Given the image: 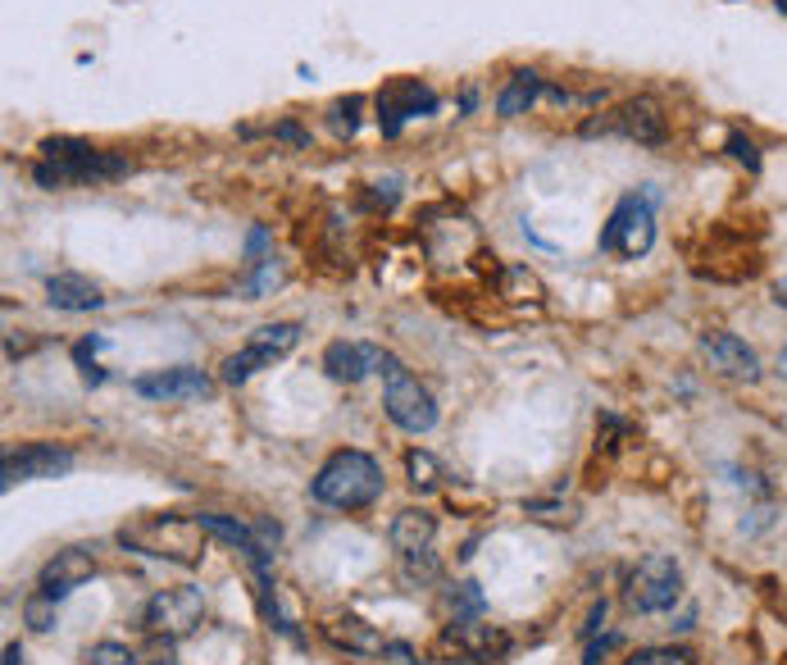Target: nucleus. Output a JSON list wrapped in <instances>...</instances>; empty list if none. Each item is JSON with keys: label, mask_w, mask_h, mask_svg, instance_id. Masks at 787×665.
<instances>
[{"label": "nucleus", "mask_w": 787, "mask_h": 665, "mask_svg": "<svg viewBox=\"0 0 787 665\" xmlns=\"http://www.w3.org/2000/svg\"><path fill=\"white\" fill-rule=\"evenodd\" d=\"M206 519L201 515H137L128 525H119L114 543L123 552H137V556H151V560H169V565H182V569H196L206 560Z\"/></svg>", "instance_id": "obj_1"}, {"label": "nucleus", "mask_w": 787, "mask_h": 665, "mask_svg": "<svg viewBox=\"0 0 787 665\" xmlns=\"http://www.w3.org/2000/svg\"><path fill=\"white\" fill-rule=\"evenodd\" d=\"M41 160L32 165V178L46 192H56V187H87V182H114L123 178L132 165L128 156H114V151H101L91 147L82 137H46L41 141Z\"/></svg>", "instance_id": "obj_2"}, {"label": "nucleus", "mask_w": 787, "mask_h": 665, "mask_svg": "<svg viewBox=\"0 0 787 665\" xmlns=\"http://www.w3.org/2000/svg\"><path fill=\"white\" fill-rule=\"evenodd\" d=\"M310 493H315V502H323L332 510H365L382 497V465L369 451L341 447L319 465Z\"/></svg>", "instance_id": "obj_3"}, {"label": "nucleus", "mask_w": 787, "mask_h": 665, "mask_svg": "<svg viewBox=\"0 0 787 665\" xmlns=\"http://www.w3.org/2000/svg\"><path fill=\"white\" fill-rule=\"evenodd\" d=\"M378 374H382V384H387V393H382L387 419L397 424L401 434H415V438H419V434H432V429H437V401H432V393H428L391 351H382Z\"/></svg>", "instance_id": "obj_4"}, {"label": "nucleus", "mask_w": 787, "mask_h": 665, "mask_svg": "<svg viewBox=\"0 0 787 665\" xmlns=\"http://www.w3.org/2000/svg\"><path fill=\"white\" fill-rule=\"evenodd\" d=\"M678 597H683V569L665 552L642 556V560L632 565L628 584H624V602L637 615H665V611L678 606Z\"/></svg>", "instance_id": "obj_5"}, {"label": "nucleus", "mask_w": 787, "mask_h": 665, "mask_svg": "<svg viewBox=\"0 0 787 665\" xmlns=\"http://www.w3.org/2000/svg\"><path fill=\"white\" fill-rule=\"evenodd\" d=\"M597 247H601V251H615V256H624V260L647 256V251L656 247V197H651V192H642V197L628 192V197L610 210Z\"/></svg>", "instance_id": "obj_6"}, {"label": "nucleus", "mask_w": 787, "mask_h": 665, "mask_svg": "<svg viewBox=\"0 0 787 665\" xmlns=\"http://www.w3.org/2000/svg\"><path fill=\"white\" fill-rule=\"evenodd\" d=\"M201 621H206V593L191 588V584L156 593L141 611V625L160 638H187V634L201 629Z\"/></svg>", "instance_id": "obj_7"}, {"label": "nucleus", "mask_w": 787, "mask_h": 665, "mask_svg": "<svg viewBox=\"0 0 787 665\" xmlns=\"http://www.w3.org/2000/svg\"><path fill=\"white\" fill-rule=\"evenodd\" d=\"M582 132H587V137H592V132H619V137L637 141V147H665L669 119H665V110H660L656 97H632V101H624L619 110H610L606 119H592Z\"/></svg>", "instance_id": "obj_8"}, {"label": "nucleus", "mask_w": 787, "mask_h": 665, "mask_svg": "<svg viewBox=\"0 0 787 665\" xmlns=\"http://www.w3.org/2000/svg\"><path fill=\"white\" fill-rule=\"evenodd\" d=\"M73 451L56 447V443H28L19 451L6 456V469H0V488H14V484H32V479H60V474L73 469Z\"/></svg>", "instance_id": "obj_9"}, {"label": "nucleus", "mask_w": 787, "mask_h": 665, "mask_svg": "<svg viewBox=\"0 0 787 665\" xmlns=\"http://www.w3.org/2000/svg\"><path fill=\"white\" fill-rule=\"evenodd\" d=\"M210 374L196 369V365H173V369H156V374H141L132 378V393L146 401H196V397H210Z\"/></svg>", "instance_id": "obj_10"}, {"label": "nucleus", "mask_w": 787, "mask_h": 665, "mask_svg": "<svg viewBox=\"0 0 787 665\" xmlns=\"http://www.w3.org/2000/svg\"><path fill=\"white\" fill-rule=\"evenodd\" d=\"M693 269L701 278H719V282H737V278H751L760 269V256L747 251V242H737V237H728L724 228L710 232V247L693 260Z\"/></svg>", "instance_id": "obj_11"}, {"label": "nucleus", "mask_w": 787, "mask_h": 665, "mask_svg": "<svg viewBox=\"0 0 787 665\" xmlns=\"http://www.w3.org/2000/svg\"><path fill=\"white\" fill-rule=\"evenodd\" d=\"M432 110H437V97L428 87H419V78H397L378 91V123H382L387 137H397L406 119L432 115Z\"/></svg>", "instance_id": "obj_12"}, {"label": "nucleus", "mask_w": 787, "mask_h": 665, "mask_svg": "<svg viewBox=\"0 0 787 665\" xmlns=\"http://www.w3.org/2000/svg\"><path fill=\"white\" fill-rule=\"evenodd\" d=\"M87 579H96V556L87 547H64L41 565L37 575V593H46L51 602H64L69 593H78Z\"/></svg>", "instance_id": "obj_13"}, {"label": "nucleus", "mask_w": 787, "mask_h": 665, "mask_svg": "<svg viewBox=\"0 0 787 665\" xmlns=\"http://www.w3.org/2000/svg\"><path fill=\"white\" fill-rule=\"evenodd\" d=\"M510 647V638L497 629V625H482V621H451L441 629V652L447 656H460V661H491Z\"/></svg>", "instance_id": "obj_14"}, {"label": "nucleus", "mask_w": 787, "mask_h": 665, "mask_svg": "<svg viewBox=\"0 0 787 665\" xmlns=\"http://www.w3.org/2000/svg\"><path fill=\"white\" fill-rule=\"evenodd\" d=\"M319 634L337 647V652H351V656H382L391 638L378 634V625H369L365 615H351V611H332L319 621Z\"/></svg>", "instance_id": "obj_15"}, {"label": "nucleus", "mask_w": 787, "mask_h": 665, "mask_svg": "<svg viewBox=\"0 0 787 665\" xmlns=\"http://www.w3.org/2000/svg\"><path fill=\"white\" fill-rule=\"evenodd\" d=\"M701 351L710 356V365L724 378H737V384H756V378H760V356L728 328H710L701 338Z\"/></svg>", "instance_id": "obj_16"}, {"label": "nucleus", "mask_w": 787, "mask_h": 665, "mask_svg": "<svg viewBox=\"0 0 787 665\" xmlns=\"http://www.w3.org/2000/svg\"><path fill=\"white\" fill-rule=\"evenodd\" d=\"M46 301H51L56 310H69V315H87V310H101L106 306V288L87 274H51L46 278Z\"/></svg>", "instance_id": "obj_17"}, {"label": "nucleus", "mask_w": 787, "mask_h": 665, "mask_svg": "<svg viewBox=\"0 0 787 665\" xmlns=\"http://www.w3.org/2000/svg\"><path fill=\"white\" fill-rule=\"evenodd\" d=\"M378 365H382V351L365 347V343L337 338V343L323 347V374L332 378V384H360V378H369Z\"/></svg>", "instance_id": "obj_18"}, {"label": "nucleus", "mask_w": 787, "mask_h": 665, "mask_svg": "<svg viewBox=\"0 0 787 665\" xmlns=\"http://www.w3.org/2000/svg\"><path fill=\"white\" fill-rule=\"evenodd\" d=\"M387 538H391V547H397L401 556H410V552H428L432 538H437V515L424 510V506H406L397 519H391Z\"/></svg>", "instance_id": "obj_19"}, {"label": "nucleus", "mask_w": 787, "mask_h": 665, "mask_svg": "<svg viewBox=\"0 0 787 665\" xmlns=\"http://www.w3.org/2000/svg\"><path fill=\"white\" fill-rule=\"evenodd\" d=\"M542 91H547L542 73H537V69H515L510 82L501 87V97H497V115H501V119H519V115H528V110L537 106V97H542Z\"/></svg>", "instance_id": "obj_20"}, {"label": "nucleus", "mask_w": 787, "mask_h": 665, "mask_svg": "<svg viewBox=\"0 0 787 665\" xmlns=\"http://www.w3.org/2000/svg\"><path fill=\"white\" fill-rule=\"evenodd\" d=\"M497 292H501L510 306H542L547 282L537 278L528 265H501V269H497Z\"/></svg>", "instance_id": "obj_21"}, {"label": "nucleus", "mask_w": 787, "mask_h": 665, "mask_svg": "<svg viewBox=\"0 0 787 665\" xmlns=\"http://www.w3.org/2000/svg\"><path fill=\"white\" fill-rule=\"evenodd\" d=\"M273 360H278V356H273L269 347H260V343H246L241 351H232V356L219 365V378L237 388V384H246V378H256L260 369H269Z\"/></svg>", "instance_id": "obj_22"}, {"label": "nucleus", "mask_w": 787, "mask_h": 665, "mask_svg": "<svg viewBox=\"0 0 787 665\" xmlns=\"http://www.w3.org/2000/svg\"><path fill=\"white\" fill-rule=\"evenodd\" d=\"M406 474H410V488L415 493H432V488H441V479H447V469L437 465V456L419 451V447L406 456Z\"/></svg>", "instance_id": "obj_23"}, {"label": "nucleus", "mask_w": 787, "mask_h": 665, "mask_svg": "<svg viewBox=\"0 0 787 665\" xmlns=\"http://www.w3.org/2000/svg\"><path fill=\"white\" fill-rule=\"evenodd\" d=\"M251 343L269 347V351L282 360L291 347L301 343V324H287V319H282V324H265V328H256V332H251Z\"/></svg>", "instance_id": "obj_24"}, {"label": "nucleus", "mask_w": 787, "mask_h": 665, "mask_svg": "<svg viewBox=\"0 0 787 665\" xmlns=\"http://www.w3.org/2000/svg\"><path fill=\"white\" fill-rule=\"evenodd\" d=\"M619 665H697V656L687 647H642V652L624 656Z\"/></svg>", "instance_id": "obj_25"}, {"label": "nucleus", "mask_w": 787, "mask_h": 665, "mask_svg": "<svg viewBox=\"0 0 787 665\" xmlns=\"http://www.w3.org/2000/svg\"><path fill=\"white\" fill-rule=\"evenodd\" d=\"M401 565H406V579H410V584H437V579H441V560L432 556V547L401 556Z\"/></svg>", "instance_id": "obj_26"}, {"label": "nucleus", "mask_w": 787, "mask_h": 665, "mask_svg": "<svg viewBox=\"0 0 787 665\" xmlns=\"http://www.w3.org/2000/svg\"><path fill=\"white\" fill-rule=\"evenodd\" d=\"M23 621H28L32 634H51V629H56V602L46 597V593L28 597V602H23Z\"/></svg>", "instance_id": "obj_27"}, {"label": "nucleus", "mask_w": 787, "mask_h": 665, "mask_svg": "<svg viewBox=\"0 0 787 665\" xmlns=\"http://www.w3.org/2000/svg\"><path fill=\"white\" fill-rule=\"evenodd\" d=\"M360 110H365V101L360 97H347V101H332V128L341 132V137H356V128H360Z\"/></svg>", "instance_id": "obj_28"}, {"label": "nucleus", "mask_w": 787, "mask_h": 665, "mask_svg": "<svg viewBox=\"0 0 787 665\" xmlns=\"http://www.w3.org/2000/svg\"><path fill=\"white\" fill-rule=\"evenodd\" d=\"M82 665H137V656L123 643H96V647H87Z\"/></svg>", "instance_id": "obj_29"}, {"label": "nucleus", "mask_w": 787, "mask_h": 665, "mask_svg": "<svg viewBox=\"0 0 787 665\" xmlns=\"http://www.w3.org/2000/svg\"><path fill=\"white\" fill-rule=\"evenodd\" d=\"M728 156H733L737 165H747L751 173H760V147H756V141H751V137H743V132H733V137H728Z\"/></svg>", "instance_id": "obj_30"}, {"label": "nucleus", "mask_w": 787, "mask_h": 665, "mask_svg": "<svg viewBox=\"0 0 787 665\" xmlns=\"http://www.w3.org/2000/svg\"><path fill=\"white\" fill-rule=\"evenodd\" d=\"M451 606H456V621H469V615H478V611H482V593H478V584H474V579L460 584V588L451 593Z\"/></svg>", "instance_id": "obj_31"}, {"label": "nucleus", "mask_w": 787, "mask_h": 665, "mask_svg": "<svg viewBox=\"0 0 787 665\" xmlns=\"http://www.w3.org/2000/svg\"><path fill=\"white\" fill-rule=\"evenodd\" d=\"M382 661H391V665H415V647H406V643H387Z\"/></svg>", "instance_id": "obj_32"}, {"label": "nucleus", "mask_w": 787, "mask_h": 665, "mask_svg": "<svg viewBox=\"0 0 787 665\" xmlns=\"http://www.w3.org/2000/svg\"><path fill=\"white\" fill-rule=\"evenodd\" d=\"M273 132H278V137H287V141H297V147H310V132H301L297 123H278Z\"/></svg>", "instance_id": "obj_33"}, {"label": "nucleus", "mask_w": 787, "mask_h": 665, "mask_svg": "<svg viewBox=\"0 0 787 665\" xmlns=\"http://www.w3.org/2000/svg\"><path fill=\"white\" fill-rule=\"evenodd\" d=\"M265 242H269V232H265V228H256V232H251V242H246V251L260 256V247H265Z\"/></svg>", "instance_id": "obj_34"}, {"label": "nucleus", "mask_w": 787, "mask_h": 665, "mask_svg": "<svg viewBox=\"0 0 787 665\" xmlns=\"http://www.w3.org/2000/svg\"><path fill=\"white\" fill-rule=\"evenodd\" d=\"M774 306H783V310H787V278H778V282H774Z\"/></svg>", "instance_id": "obj_35"}, {"label": "nucleus", "mask_w": 787, "mask_h": 665, "mask_svg": "<svg viewBox=\"0 0 787 665\" xmlns=\"http://www.w3.org/2000/svg\"><path fill=\"white\" fill-rule=\"evenodd\" d=\"M6 665H23V647H19V643L6 647Z\"/></svg>", "instance_id": "obj_36"}, {"label": "nucleus", "mask_w": 787, "mask_h": 665, "mask_svg": "<svg viewBox=\"0 0 787 665\" xmlns=\"http://www.w3.org/2000/svg\"><path fill=\"white\" fill-rule=\"evenodd\" d=\"M778 374H783V378H787V347H783V351H778Z\"/></svg>", "instance_id": "obj_37"}, {"label": "nucleus", "mask_w": 787, "mask_h": 665, "mask_svg": "<svg viewBox=\"0 0 787 665\" xmlns=\"http://www.w3.org/2000/svg\"><path fill=\"white\" fill-rule=\"evenodd\" d=\"M151 665H178V661H173V656H160V661H151Z\"/></svg>", "instance_id": "obj_38"}, {"label": "nucleus", "mask_w": 787, "mask_h": 665, "mask_svg": "<svg viewBox=\"0 0 787 665\" xmlns=\"http://www.w3.org/2000/svg\"><path fill=\"white\" fill-rule=\"evenodd\" d=\"M774 6H778V10H783V14H787V0H774Z\"/></svg>", "instance_id": "obj_39"}]
</instances>
